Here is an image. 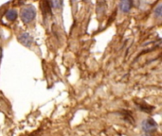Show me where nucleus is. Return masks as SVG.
Masks as SVG:
<instances>
[{"mask_svg": "<svg viewBox=\"0 0 162 136\" xmlns=\"http://www.w3.org/2000/svg\"><path fill=\"white\" fill-rule=\"evenodd\" d=\"M35 15H36V11L31 6L24 8L21 11V19L25 24L31 22L35 18Z\"/></svg>", "mask_w": 162, "mask_h": 136, "instance_id": "1", "label": "nucleus"}, {"mask_svg": "<svg viewBox=\"0 0 162 136\" xmlns=\"http://www.w3.org/2000/svg\"><path fill=\"white\" fill-rule=\"evenodd\" d=\"M141 126H142L143 131H145L146 133L154 132V131H157V124L155 122V120L151 119V118L144 120L142 122V124H141Z\"/></svg>", "mask_w": 162, "mask_h": 136, "instance_id": "2", "label": "nucleus"}, {"mask_svg": "<svg viewBox=\"0 0 162 136\" xmlns=\"http://www.w3.org/2000/svg\"><path fill=\"white\" fill-rule=\"evenodd\" d=\"M17 39H18L19 42L25 46H31V43H32L31 36L29 33H27V32H24V33H22L21 35H19Z\"/></svg>", "mask_w": 162, "mask_h": 136, "instance_id": "3", "label": "nucleus"}, {"mask_svg": "<svg viewBox=\"0 0 162 136\" xmlns=\"http://www.w3.org/2000/svg\"><path fill=\"white\" fill-rule=\"evenodd\" d=\"M131 7H132L131 0H120V8L122 13H128L131 10Z\"/></svg>", "mask_w": 162, "mask_h": 136, "instance_id": "4", "label": "nucleus"}, {"mask_svg": "<svg viewBox=\"0 0 162 136\" xmlns=\"http://www.w3.org/2000/svg\"><path fill=\"white\" fill-rule=\"evenodd\" d=\"M6 17H7V19L9 20V21H14V20L17 18L16 11H14V10L8 11V13H6Z\"/></svg>", "mask_w": 162, "mask_h": 136, "instance_id": "5", "label": "nucleus"}, {"mask_svg": "<svg viewBox=\"0 0 162 136\" xmlns=\"http://www.w3.org/2000/svg\"><path fill=\"white\" fill-rule=\"evenodd\" d=\"M50 5L54 9H61L63 7V0H50Z\"/></svg>", "mask_w": 162, "mask_h": 136, "instance_id": "6", "label": "nucleus"}, {"mask_svg": "<svg viewBox=\"0 0 162 136\" xmlns=\"http://www.w3.org/2000/svg\"><path fill=\"white\" fill-rule=\"evenodd\" d=\"M161 7H162V5L159 4L157 8L155 9V15L157 16V17H158V18H159V17H161V14H162V13H161Z\"/></svg>", "mask_w": 162, "mask_h": 136, "instance_id": "7", "label": "nucleus"}, {"mask_svg": "<svg viewBox=\"0 0 162 136\" xmlns=\"http://www.w3.org/2000/svg\"><path fill=\"white\" fill-rule=\"evenodd\" d=\"M2 55H3V49H2V47L0 46V61L2 60Z\"/></svg>", "mask_w": 162, "mask_h": 136, "instance_id": "8", "label": "nucleus"}, {"mask_svg": "<svg viewBox=\"0 0 162 136\" xmlns=\"http://www.w3.org/2000/svg\"><path fill=\"white\" fill-rule=\"evenodd\" d=\"M142 136H151V135H149L148 133H145V134H143Z\"/></svg>", "mask_w": 162, "mask_h": 136, "instance_id": "9", "label": "nucleus"}, {"mask_svg": "<svg viewBox=\"0 0 162 136\" xmlns=\"http://www.w3.org/2000/svg\"><path fill=\"white\" fill-rule=\"evenodd\" d=\"M71 1H72V2H76L77 0H71Z\"/></svg>", "mask_w": 162, "mask_h": 136, "instance_id": "10", "label": "nucleus"}]
</instances>
